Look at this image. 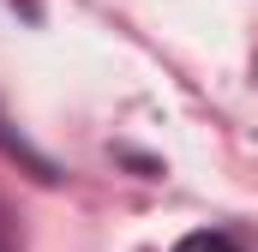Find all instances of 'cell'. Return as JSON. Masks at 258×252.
<instances>
[{
	"label": "cell",
	"mask_w": 258,
	"mask_h": 252,
	"mask_svg": "<svg viewBox=\"0 0 258 252\" xmlns=\"http://www.w3.org/2000/svg\"><path fill=\"white\" fill-rule=\"evenodd\" d=\"M174 252H240V246H234L228 234H210V228H204V234H186Z\"/></svg>",
	"instance_id": "obj_1"
},
{
	"label": "cell",
	"mask_w": 258,
	"mask_h": 252,
	"mask_svg": "<svg viewBox=\"0 0 258 252\" xmlns=\"http://www.w3.org/2000/svg\"><path fill=\"white\" fill-rule=\"evenodd\" d=\"M0 252H18L12 246V228H6V210H0Z\"/></svg>",
	"instance_id": "obj_2"
}]
</instances>
